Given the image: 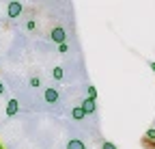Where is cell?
<instances>
[{"instance_id":"cell-4","label":"cell","mask_w":155,"mask_h":149,"mask_svg":"<svg viewBox=\"0 0 155 149\" xmlns=\"http://www.w3.org/2000/svg\"><path fill=\"white\" fill-rule=\"evenodd\" d=\"M45 102H48V104L58 102V91H56V89H45Z\"/></svg>"},{"instance_id":"cell-9","label":"cell","mask_w":155,"mask_h":149,"mask_svg":"<svg viewBox=\"0 0 155 149\" xmlns=\"http://www.w3.org/2000/svg\"><path fill=\"white\" fill-rule=\"evenodd\" d=\"M144 141H147V143H155V130H153V127H151V130H147Z\"/></svg>"},{"instance_id":"cell-3","label":"cell","mask_w":155,"mask_h":149,"mask_svg":"<svg viewBox=\"0 0 155 149\" xmlns=\"http://www.w3.org/2000/svg\"><path fill=\"white\" fill-rule=\"evenodd\" d=\"M17 110H19V102H17V100H9V104H7V115L13 117V115H17Z\"/></svg>"},{"instance_id":"cell-15","label":"cell","mask_w":155,"mask_h":149,"mask_svg":"<svg viewBox=\"0 0 155 149\" xmlns=\"http://www.w3.org/2000/svg\"><path fill=\"white\" fill-rule=\"evenodd\" d=\"M2 93H5V84H2V82H0V95H2Z\"/></svg>"},{"instance_id":"cell-16","label":"cell","mask_w":155,"mask_h":149,"mask_svg":"<svg viewBox=\"0 0 155 149\" xmlns=\"http://www.w3.org/2000/svg\"><path fill=\"white\" fill-rule=\"evenodd\" d=\"M149 67H151V69H153V71H155V63H149Z\"/></svg>"},{"instance_id":"cell-5","label":"cell","mask_w":155,"mask_h":149,"mask_svg":"<svg viewBox=\"0 0 155 149\" xmlns=\"http://www.w3.org/2000/svg\"><path fill=\"white\" fill-rule=\"evenodd\" d=\"M80 108L84 110V115H93V113H95V110H97V108H95V102H91V100H84Z\"/></svg>"},{"instance_id":"cell-14","label":"cell","mask_w":155,"mask_h":149,"mask_svg":"<svg viewBox=\"0 0 155 149\" xmlns=\"http://www.w3.org/2000/svg\"><path fill=\"white\" fill-rule=\"evenodd\" d=\"M26 28H28V30H35V22H32V20H30V22H28V24H26Z\"/></svg>"},{"instance_id":"cell-7","label":"cell","mask_w":155,"mask_h":149,"mask_svg":"<svg viewBox=\"0 0 155 149\" xmlns=\"http://www.w3.org/2000/svg\"><path fill=\"white\" fill-rule=\"evenodd\" d=\"M71 117H73L75 121H82V119H84L86 115H84V110H82L80 106H78V108H73V110H71Z\"/></svg>"},{"instance_id":"cell-13","label":"cell","mask_w":155,"mask_h":149,"mask_svg":"<svg viewBox=\"0 0 155 149\" xmlns=\"http://www.w3.org/2000/svg\"><path fill=\"white\" fill-rule=\"evenodd\" d=\"M101 149H116V145H112V143H104Z\"/></svg>"},{"instance_id":"cell-10","label":"cell","mask_w":155,"mask_h":149,"mask_svg":"<svg viewBox=\"0 0 155 149\" xmlns=\"http://www.w3.org/2000/svg\"><path fill=\"white\" fill-rule=\"evenodd\" d=\"M28 82H30V86H35V89H39V86H41V78H39V76H32Z\"/></svg>"},{"instance_id":"cell-8","label":"cell","mask_w":155,"mask_h":149,"mask_svg":"<svg viewBox=\"0 0 155 149\" xmlns=\"http://www.w3.org/2000/svg\"><path fill=\"white\" fill-rule=\"evenodd\" d=\"M63 73H65L63 67H54V69H52V78H54V80H63Z\"/></svg>"},{"instance_id":"cell-1","label":"cell","mask_w":155,"mask_h":149,"mask_svg":"<svg viewBox=\"0 0 155 149\" xmlns=\"http://www.w3.org/2000/svg\"><path fill=\"white\" fill-rule=\"evenodd\" d=\"M50 37H52V41L54 43H65V39H67V32H65V28L63 26H54L52 28V32H50Z\"/></svg>"},{"instance_id":"cell-11","label":"cell","mask_w":155,"mask_h":149,"mask_svg":"<svg viewBox=\"0 0 155 149\" xmlns=\"http://www.w3.org/2000/svg\"><path fill=\"white\" fill-rule=\"evenodd\" d=\"M95 97H97V89H95V86L91 84V86H88V97H86V100H91V102H95Z\"/></svg>"},{"instance_id":"cell-12","label":"cell","mask_w":155,"mask_h":149,"mask_svg":"<svg viewBox=\"0 0 155 149\" xmlns=\"http://www.w3.org/2000/svg\"><path fill=\"white\" fill-rule=\"evenodd\" d=\"M58 52H61V54H67V52H69V46H67V43H61V46H58Z\"/></svg>"},{"instance_id":"cell-2","label":"cell","mask_w":155,"mask_h":149,"mask_svg":"<svg viewBox=\"0 0 155 149\" xmlns=\"http://www.w3.org/2000/svg\"><path fill=\"white\" fill-rule=\"evenodd\" d=\"M22 11H24V7L19 5V2H9V7H7V15L9 17H17Z\"/></svg>"},{"instance_id":"cell-17","label":"cell","mask_w":155,"mask_h":149,"mask_svg":"<svg viewBox=\"0 0 155 149\" xmlns=\"http://www.w3.org/2000/svg\"><path fill=\"white\" fill-rule=\"evenodd\" d=\"M0 149H5V147H2V145H0Z\"/></svg>"},{"instance_id":"cell-6","label":"cell","mask_w":155,"mask_h":149,"mask_svg":"<svg viewBox=\"0 0 155 149\" xmlns=\"http://www.w3.org/2000/svg\"><path fill=\"white\" fill-rule=\"evenodd\" d=\"M67 149H86V145H84L80 138H71V141L67 143Z\"/></svg>"}]
</instances>
